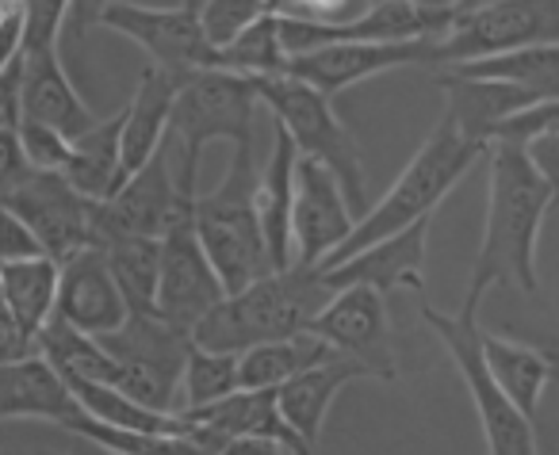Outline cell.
I'll return each mask as SVG.
<instances>
[{
    "instance_id": "6da1fadb",
    "label": "cell",
    "mask_w": 559,
    "mask_h": 455,
    "mask_svg": "<svg viewBox=\"0 0 559 455\" xmlns=\"http://www.w3.org/2000/svg\"><path fill=\"white\" fill-rule=\"evenodd\" d=\"M490 188H487V223L483 241L467 279L464 314H479L490 287L510 284L525 299L540 295L536 279V234H540L548 211L556 207V188L548 184L528 149L521 146H490Z\"/></svg>"
},
{
    "instance_id": "7a4b0ae2",
    "label": "cell",
    "mask_w": 559,
    "mask_h": 455,
    "mask_svg": "<svg viewBox=\"0 0 559 455\" xmlns=\"http://www.w3.org/2000/svg\"><path fill=\"white\" fill-rule=\"evenodd\" d=\"M487 154H490L487 142L464 134L456 127V119L444 111L433 131H429V139L418 146V154L411 157V165H406L395 184L388 188V195H383L372 211H365V218H360L349 238H345V246L334 249L319 268H334L345 256L360 253V249L376 246V241H383V238H391V234L406 230V226L421 223V218L437 215L444 195H449L452 188L472 172V165L483 161Z\"/></svg>"
},
{
    "instance_id": "3957f363",
    "label": "cell",
    "mask_w": 559,
    "mask_h": 455,
    "mask_svg": "<svg viewBox=\"0 0 559 455\" xmlns=\"http://www.w3.org/2000/svg\"><path fill=\"white\" fill-rule=\"evenodd\" d=\"M330 284L319 268L292 264V268L269 272L241 291L226 295L200 325L192 340L211 352H249L269 340H288L311 333L319 310L334 299Z\"/></svg>"
},
{
    "instance_id": "277c9868",
    "label": "cell",
    "mask_w": 559,
    "mask_h": 455,
    "mask_svg": "<svg viewBox=\"0 0 559 455\" xmlns=\"http://www.w3.org/2000/svg\"><path fill=\"white\" fill-rule=\"evenodd\" d=\"M257 177L261 172L253 169V142L234 146V161L223 184L195 200V230H200V241L215 264L218 279H223L226 295L241 291L272 272L261 215H257Z\"/></svg>"
},
{
    "instance_id": "5b68a950",
    "label": "cell",
    "mask_w": 559,
    "mask_h": 455,
    "mask_svg": "<svg viewBox=\"0 0 559 455\" xmlns=\"http://www.w3.org/2000/svg\"><path fill=\"white\" fill-rule=\"evenodd\" d=\"M257 108H261V88L241 73L200 70L180 81L169 123L180 180L188 184L200 180V154L207 142L226 139L230 146H249Z\"/></svg>"
},
{
    "instance_id": "8992f818",
    "label": "cell",
    "mask_w": 559,
    "mask_h": 455,
    "mask_svg": "<svg viewBox=\"0 0 559 455\" xmlns=\"http://www.w3.org/2000/svg\"><path fill=\"white\" fill-rule=\"evenodd\" d=\"M257 88H261V108H269V116L292 134L299 157H314V161L326 165L342 180L349 207L365 211V157H360V146L349 134V127L337 119L334 100L296 77H264L257 81Z\"/></svg>"
},
{
    "instance_id": "52a82bcc",
    "label": "cell",
    "mask_w": 559,
    "mask_h": 455,
    "mask_svg": "<svg viewBox=\"0 0 559 455\" xmlns=\"http://www.w3.org/2000/svg\"><path fill=\"white\" fill-rule=\"evenodd\" d=\"M421 322L444 340L452 363L464 375V386L475 402L483 436H487V455H536V432L533 421L510 402V394L495 383L487 360H483V325L479 314H441L437 307L421 302Z\"/></svg>"
},
{
    "instance_id": "ba28073f",
    "label": "cell",
    "mask_w": 559,
    "mask_h": 455,
    "mask_svg": "<svg viewBox=\"0 0 559 455\" xmlns=\"http://www.w3.org/2000/svg\"><path fill=\"white\" fill-rule=\"evenodd\" d=\"M100 345L119 360V391L146 402L154 409H177V391L185 383L192 333L169 325L162 314H131L116 333L100 337Z\"/></svg>"
},
{
    "instance_id": "9c48e42d",
    "label": "cell",
    "mask_w": 559,
    "mask_h": 455,
    "mask_svg": "<svg viewBox=\"0 0 559 455\" xmlns=\"http://www.w3.org/2000/svg\"><path fill=\"white\" fill-rule=\"evenodd\" d=\"M195 200L200 192L180 203L173 226L162 234V284H157V314L185 333H195V325L226 299L223 279L195 230Z\"/></svg>"
},
{
    "instance_id": "30bf717a",
    "label": "cell",
    "mask_w": 559,
    "mask_h": 455,
    "mask_svg": "<svg viewBox=\"0 0 559 455\" xmlns=\"http://www.w3.org/2000/svg\"><path fill=\"white\" fill-rule=\"evenodd\" d=\"M518 47H559V0H495L437 43L433 65H460Z\"/></svg>"
},
{
    "instance_id": "8fae6325",
    "label": "cell",
    "mask_w": 559,
    "mask_h": 455,
    "mask_svg": "<svg viewBox=\"0 0 559 455\" xmlns=\"http://www.w3.org/2000/svg\"><path fill=\"white\" fill-rule=\"evenodd\" d=\"M195 192V184L180 180L177 172V149L173 139L142 165L139 172L127 177L111 200L96 203V246L111 238H162L177 218L180 203Z\"/></svg>"
},
{
    "instance_id": "7c38bea8",
    "label": "cell",
    "mask_w": 559,
    "mask_h": 455,
    "mask_svg": "<svg viewBox=\"0 0 559 455\" xmlns=\"http://www.w3.org/2000/svg\"><path fill=\"white\" fill-rule=\"evenodd\" d=\"M100 27H111V32L139 43L150 65L165 70L177 85L200 70H215V47L203 35L200 16L188 12L185 4L180 9H146V4H131V0H111Z\"/></svg>"
},
{
    "instance_id": "4fadbf2b",
    "label": "cell",
    "mask_w": 559,
    "mask_h": 455,
    "mask_svg": "<svg viewBox=\"0 0 559 455\" xmlns=\"http://www.w3.org/2000/svg\"><path fill=\"white\" fill-rule=\"evenodd\" d=\"M311 333H319L342 356L360 363L365 375L376 379V383H395L399 379L388 295L376 291V287H345V291H337L311 322Z\"/></svg>"
},
{
    "instance_id": "5bb4252c",
    "label": "cell",
    "mask_w": 559,
    "mask_h": 455,
    "mask_svg": "<svg viewBox=\"0 0 559 455\" xmlns=\"http://www.w3.org/2000/svg\"><path fill=\"white\" fill-rule=\"evenodd\" d=\"M4 207H12L32 226L43 253L55 256L58 264L96 246V200L81 195L62 172L32 169Z\"/></svg>"
},
{
    "instance_id": "9a60e30c",
    "label": "cell",
    "mask_w": 559,
    "mask_h": 455,
    "mask_svg": "<svg viewBox=\"0 0 559 455\" xmlns=\"http://www.w3.org/2000/svg\"><path fill=\"white\" fill-rule=\"evenodd\" d=\"M353 207L342 180L314 157L296 165V207H292V253L296 264L319 268L353 234Z\"/></svg>"
},
{
    "instance_id": "2e32d148",
    "label": "cell",
    "mask_w": 559,
    "mask_h": 455,
    "mask_svg": "<svg viewBox=\"0 0 559 455\" xmlns=\"http://www.w3.org/2000/svg\"><path fill=\"white\" fill-rule=\"evenodd\" d=\"M437 43H330L311 55H299L288 62L284 77H296L304 85L319 88L322 96H342L345 88L360 85L380 73L403 70V65H433Z\"/></svg>"
},
{
    "instance_id": "e0dca14e",
    "label": "cell",
    "mask_w": 559,
    "mask_h": 455,
    "mask_svg": "<svg viewBox=\"0 0 559 455\" xmlns=\"http://www.w3.org/2000/svg\"><path fill=\"white\" fill-rule=\"evenodd\" d=\"M429 230H433V215L391 234V238L376 241V246L360 249V253L345 256L334 268H319V272L330 284V291H345V287H376L383 295L399 291V287L426 291Z\"/></svg>"
},
{
    "instance_id": "ac0fdd59",
    "label": "cell",
    "mask_w": 559,
    "mask_h": 455,
    "mask_svg": "<svg viewBox=\"0 0 559 455\" xmlns=\"http://www.w3.org/2000/svg\"><path fill=\"white\" fill-rule=\"evenodd\" d=\"M55 314L78 325L88 337H108L131 318V307H127L100 246H88L73 253L70 261H62Z\"/></svg>"
},
{
    "instance_id": "d6986e66",
    "label": "cell",
    "mask_w": 559,
    "mask_h": 455,
    "mask_svg": "<svg viewBox=\"0 0 559 455\" xmlns=\"http://www.w3.org/2000/svg\"><path fill=\"white\" fill-rule=\"evenodd\" d=\"M81 409L85 406L70 391V383L39 352L0 363V421L32 417V421H50L66 429Z\"/></svg>"
},
{
    "instance_id": "ffe728a7",
    "label": "cell",
    "mask_w": 559,
    "mask_h": 455,
    "mask_svg": "<svg viewBox=\"0 0 559 455\" xmlns=\"http://www.w3.org/2000/svg\"><path fill=\"white\" fill-rule=\"evenodd\" d=\"M296 165H299L296 142H292V134L272 119V149H269V161H264L261 177H257V215H261V234H264L272 272L296 264V253H292Z\"/></svg>"
},
{
    "instance_id": "44dd1931",
    "label": "cell",
    "mask_w": 559,
    "mask_h": 455,
    "mask_svg": "<svg viewBox=\"0 0 559 455\" xmlns=\"http://www.w3.org/2000/svg\"><path fill=\"white\" fill-rule=\"evenodd\" d=\"M180 414L192 424H203V429L218 432L226 440H276V444L292 447L296 455H314V447L288 424L276 391H234L230 398L180 409Z\"/></svg>"
},
{
    "instance_id": "7402d4cb",
    "label": "cell",
    "mask_w": 559,
    "mask_h": 455,
    "mask_svg": "<svg viewBox=\"0 0 559 455\" xmlns=\"http://www.w3.org/2000/svg\"><path fill=\"white\" fill-rule=\"evenodd\" d=\"M24 119L55 127L66 139H81L100 123L73 88L62 62V47L24 55Z\"/></svg>"
},
{
    "instance_id": "603a6c76",
    "label": "cell",
    "mask_w": 559,
    "mask_h": 455,
    "mask_svg": "<svg viewBox=\"0 0 559 455\" xmlns=\"http://www.w3.org/2000/svg\"><path fill=\"white\" fill-rule=\"evenodd\" d=\"M437 88L444 93V111L456 119V127L472 139L487 142L502 119L518 116V111L544 104L540 96L525 93L518 85H506V81H483V77H456V73L437 70Z\"/></svg>"
},
{
    "instance_id": "cb8c5ba5",
    "label": "cell",
    "mask_w": 559,
    "mask_h": 455,
    "mask_svg": "<svg viewBox=\"0 0 559 455\" xmlns=\"http://www.w3.org/2000/svg\"><path fill=\"white\" fill-rule=\"evenodd\" d=\"M177 81L157 65H146L139 73L131 104L123 108V172H139L169 139L173 100H177Z\"/></svg>"
},
{
    "instance_id": "d4e9b609",
    "label": "cell",
    "mask_w": 559,
    "mask_h": 455,
    "mask_svg": "<svg viewBox=\"0 0 559 455\" xmlns=\"http://www.w3.org/2000/svg\"><path fill=\"white\" fill-rule=\"evenodd\" d=\"M353 379H368L360 363H353L349 356H337L330 363H319V368L304 371L292 383L280 386V409L288 417V424L307 440V444H319L322 424H326V414L334 406V398L353 383Z\"/></svg>"
},
{
    "instance_id": "484cf974",
    "label": "cell",
    "mask_w": 559,
    "mask_h": 455,
    "mask_svg": "<svg viewBox=\"0 0 559 455\" xmlns=\"http://www.w3.org/2000/svg\"><path fill=\"white\" fill-rule=\"evenodd\" d=\"M62 177L78 188L81 195L104 203L127 184L123 172V111L111 119H100L93 131L73 139V154L66 161Z\"/></svg>"
},
{
    "instance_id": "4316f807",
    "label": "cell",
    "mask_w": 559,
    "mask_h": 455,
    "mask_svg": "<svg viewBox=\"0 0 559 455\" xmlns=\"http://www.w3.org/2000/svg\"><path fill=\"white\" fill-rule=\"evenodd\" d=\"M483 340V360H487L495 383L510 394V402L521 409V414L533 421L536 409H540L544 391L551 386V379L559 375V363L548 360L544 352L528 345H518V340L502 337V333H479Z\"/></svg>"
},
{
    "instance_id": "83f0119b",
    "label": "cell",
    "mask_w": 559,
    "mask_h": 455,
    "mask_svg": "<svg viewBox=\"0 0 559 455\" xmlns=\"http://www.w3.org/2000/svg\"><path fill=\"white\" fill-rule=\"evenodd\" d=\"M58 279H62V264L55 256H32V261L0 264L4 307H9V318L32 345L43 325L50 322V314H55Z\"/></svg>"
},
{
    "instance_id": "f1b7e54d",
    "label": "cell",
    "mask_w": 559,
    "mask_h": 455,
    "mask_svg": "<svg viewBox=\"0 0 559 455\" xmlns=\"http://www.w3.org/2000/svg\"><path fill=\"white\" fill-rule=\"evenodd\" d=\"M337 348L322 340L319 333H299L288 340H269L249 352H241V391H280L304 371L319 368V363L337 360Z\"/></svg>"
},
{
    "instance_id": "f546056e",
    "label": "cell",
    "mask_w": 559,
    "mask_h": 455,
    "mask_svg": "<svg viewBox=\"0 0 559 455\" xmlns=\"http://www.w3.org/2000/svg\"><path fill=\"white\" fill-rule=\"evenodd\" d=\"M35 352L50 363L62 379H88V383H111L119 386V360L100 345V337H88L66 318L50 314V322L35 337Z\"/></svg>"
},
{
    "instance_id": "4dcf8cb0",
    "label": "cell",
    "mask_w": 559,
    "mask_h": 455,
    "mask_svg": "<svg viewBox=\"0 0 559 455\" xmlns=\"http://www.w3.org/2000/svg\"><path fill=\"white\" fill-rule=\"evenodd\" d=\"M444 73L456 77H483V81H506L540 100H559V47H518L502 55L475 58V62L444 65Z\"/></svg>"
},
{
    "instance_id": "1f68e13d",
    "label": "cell",
    "mask_w": 559,
    "mask_h": 455,
    "mask_svg": "<svg viewBox=\"0 0 559 455\" xmlns=\"http://www.w3.org/2000/svg\"><path fill=\"white\" fill-rule=\"evenodd\" d=\"M104 261L116 276L131 314H157L162 284V238H111L104 241Z\"/></svg>"
},
{
    "instance_id": "d6a6232c",
    "label": "cell",
    "mask_w": 559,
    "mask_h": 455,
    "mask_svg": "<svg viewBox=\"0 0 559 455\" xmlns=\"http://www.w3.org/2000/svg\"><path fill=\"white\" fill-rule=\"evenodd\" d=\"M288 50H284V39H280V16L269 12L261 16L246 35H238L226 47H215V70L226 73H241V77H284L288 73Z\"/></svg>"
},
{
    "instance_id": "836d02e7",
    "label": "cell",
    "mask_w": 559,
    "mask_h": 455,
    "mask_svg": "<svg viewBox=\"0 0 559 455\" xmlns=\"http://www.w3.org/2000/svg\"><path fill=\"white\" fill-rule=\"evenodd\" d=\"M180 391H185V406L180 409L230 398L234 391H241V352H211V348L195 345L192 356H188Z\"/></svg>"
},
{
    "instance_id": "e575fe53",
    "label": "cell",
    "mask_w": 559,
    "mask_h": 455,
    "mask_svg": "<svg viewBox=\"0 0 559 455\" xmlns=\"http://www.w3.org/2000/svg\"><path fill=\"white\" fill-rule=\"evenodd\" d=\"M195 16H200V27L211 47H226L238 35H246L261 16H269V4L264 0H207Z\"/></svg>"
},
{
    "instance_id": "d590c367",
    "label": "cell",
    "mask_w": 559,
    "mask_h": 455,
    "mask_svg": "<svg viewBox=\"0 0 559 455\" xmlns=\"http://www.w3.org/2000/svg\"><path fill=\"white\" fill-rule=\"evenodd\" d=\"M548 134H559V100L533 104V108L502 119V123L490 131V146H521V149H528L533 142L548 139Z\"/></svg>"
},
{
    "instance_id": "8d00e7d4",
    "label": "cell",
    "mask_w": 559,
    "mask_h": 455,
    "mask_svg": "<svg viewBox=\"0 0 559 455\" xmlns=\"http://www.w3.org/2000/svg\"><path fill=\"white\" fill-rule=\"evenodd\" d=\"M20 12H24V55L62 43L66 20H70V0H24Z\"/></svg>"
},
{
    "instance_id": "74e56055",
    "label": "cell",
    "mask_w": 559,
    "mask_h": 455,
    "mask_svg": "<svg viewBox=\"0 0 559 455\" xmlns=\"http://www.w3.org/2000/svg\"><path fill=\"white\" fill-rule=\"evenodd\" d=\"M372 9V0H276V16L284 20H304V24L322 27H345L360 20Z\"/></svg>"
},
{
    "instance_id": "f35d334b",
    "label": "cell",
    "mask_w": 559,
    "mask_h": 455,
    "mask_svg": "<svg viewBox=\"0 0 559 455\" xmlns=\"http://www.w3.org/2000/svg\"><path fill=\"white\" fill-rule=\"evenodd\" d=\"M20 134V146H24L27 161H32V169H50V172H62L66 161H70L73 154V139H66L62 131H55V127L47 123H35V119H24V123L16 127Z\"/></svg>"
},
{
    "instance_id": "ab89813d",
    "label": "cell",
    "mask_w": 559,
    "mask_h": 455,
    "mask_svg": "<svg viewBox=\"0 0 559 455\" xmlns=\"http://www.w3.org/2000/svg\"><path fill=\"white\" fill-rule=\"evenodd\" d=\"M32 256H47L39 246V238H35V230L16 215V211L0 203V264L32 261Z\"/></svg>"
},
{
    "instance_id": "60d3db41",
    "label": "cell",
    "mask_w": 559,
    "mask_h": 455,
    "mask_svg": "<svg viewBox=\"0 0 559 455\" xmlns=\"http://www.w3.org/2000/svg\"><path fill=\"white\" fill-rule=\"evenodd\" d=\"M27 172H32V161L20 146V134L0 131V203H9V195L24 184Z\"/></svg>"
},
{
    "instance_id": "b9f144b4",
    "label": "cell",
    "mask_w": 559,
    "mask_h": 455,
    "mask_svg": "<svg viewBox=\"0 0 559 455\" xmlns=\"http://www.w3.org/2000/svg\"><path fill=\"white\" fill-rule=\"evenodd\" d=\"M24 123V55L0 73V131Z\"/></svg>"
},
{
    "instance_id": "7bdbcfd3",
    "label": "cell",
    "mask_w": 559,
    "mask_h": 455,
    "mask_svg": "<svg viewBox=\"0 0 559 455\" xmlns=\"http://www.w3.org/2000/svg\"><path fill=\"white\" fill-rule=\"evenodd\" d=\"M108 4H111V0H70V20H66L62 39H70V47H81V43H85V35L93 32V27H100Z\"/></svg>"
},
{
    "instance_id": "ee69618b",
    "label": "cell",
    "mask_w": 559,
    "mask_h": 455,
    "mask_svg": "<svg viewBox=\"0 0 559 455\" xmlns=\"http://www.w3.org/2000/svg\"><path fill=\"white\" fill-rule=\"evenodd\" d=\"M32 352H35V345L16 330V322L0 310V363L24 360V356H32Z\"/></svg>"
},
{
    "instance_id": "f6af8a7d",
    "label": "cell",
    "mask_w": 559,
    "mask_h": 455,
    "mask_svg": "<svg viewBox=\"0 0 559 455\" xmlns=\"http://www.w3.org/2000/svg\"><path fill=\"white\" fill-rule=\"evenodd\" d=\"M528 157H533L536 169L548 177V184L556 188V200H559V134H548V139L533 142V146H528Z\"/></svg>"
},
{
    "instance_id": "bcb514c9",
    "label": "cell",
    "mask_w": 559,
    "mask_h": 455,
    "mask_svg": "<svg viewBox=\"0 0 559 455\" xmlns=\"http://www.w3.org/2000/svg\"><path fill=\"white\" fill-rule=\"evenodd\" d=\"M223 455H296V452L276 444V440H230Z\"/></svg>"
},
{
    "instance_id": "7dc6e473",
    "label": "cell",
    "mask_w": 559,
    "mask_h": 455,
    "mask_svg": "<svg viewBox=\"0 0 559 455\" xmlns=\"http://www.w3.org/2000/svg\"><path fill=\"white\" fill-rule=\"evenodd\" d=\"M411 4L429 12H464V0H411Z\"/></svg>"
},
{
    "instance_id": "c3c4849f",
    "label": "cell",
    "mask_w": 559,
    "mask_h": 455,
    "mask_svg": "<svg viewBox=\"0 0 559 455\" xmlns=\"http://www.w3.org/2000/svg\"><path fill=\"white\" fill-rule=\"evenodd\" d=\"M81 455H116V452H108V447H96V444H88V440H81Z\"/></svg>"
},
{
    "instance_id": "681fc988",
    "label": "cell",
    "mask_w": 559,
    "mask_h": 455,
    "mask_svg": "<svg viewBox=\"0 0 559 455\" xmlns=\"http://www.w3.org/2000/svg\"><path fill=\"white\" fill-rule=\"evenodd\" d=\"M487 4H495V0H464V16H467V12H479V9H487Z\"/></svg>"
},
{
    "instance_id": "f907efd6",
    "label": "cell",
    "mask_w": 559,
    "mask_h": 455,
    "mask_svg": "<svg viewBox=\"0 0 559 455\" xmlns=\"http://www.w3.org/2000/svg\"><path fill=\"white\" fill-rule=\"evenodd\" d=\"M180 4H185V9H188V12H200V9H203V4H207V0H180Z\"/></svg>"
},
{
    "instance_id": "816d5d0a",
    "label": "cell",
    "mask_w": 559,
    "mask_h": 455,
    "mask_svg": "<svg viewBox=\"0 0 559 455\" xmlns=\"http://www.w3.org/2000/svg\"><path fill=\"white\" fill-rule=\"evenodd\" d=\"M264 4H269V12H272V9H276V0H264Z\"/></svg>"
},
{
    "instance_id": "f5cc1de1",
    "label": "cell",
    "mask_w": 559,
    "mask_h": 455,
    "mask_svg": "<svg viewBox=\"0 0 559 455\" xmlns=\"http://www.w3.org/2000/svg\"><path fill=\"white\" fill-rule=\"evenodd\" d=\"M372 4H380V0H372Z\"/></svg>"
}]
</instances>
